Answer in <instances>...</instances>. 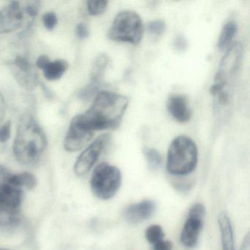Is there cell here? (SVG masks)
I'll list each match as a JSON object with an SVG mask.
<instances>
[{
  "mask_svg": "<svg viewBox=\"0 0 250 250\" xmlns=\"http://www.w3.org/2000/svg\"><path fill=\"white\" fill-rule=\"evenodd\" d=\"M166 24L163 20H155L147 24V32L152 36H160L165 33Z\"/></svg>",
  "mask_w": 250,
  "mask_h": 250,
  "instance_id": "obj_24",
  "label": "cell"
},
{
  "mask_svg": "<svg viewBox=\"0 0 250 250\" xmlns=\"http://www.w3.org/2000/svg\"><path fill=\"white\" fill-rule=\"evenodd\" d=\"M242 56V44L235 42L229 46L221 61L210 90L216 106L219 108L228 106L230 103L232 87L241 66Z\"/></svg>",
  "mask_w": 250,
  "mask_h": 250,
  "instance_id": "obj_3",
  "label": "cell"
},
{
  "mask_svg": "<svg viewBox=\"0 0 250 250\" xmlns=\"http://www.w3.org/2000/svg\"><path fill=\"white\" fill-rule=\"evenodd\" d=\"M68 68V63L64 60H58L49 62L43 68V75L49 81L59 80L65 74Z\"/></svg>",
  "mask_w": 250,
  "mask_h": 250,
  "instance_id": "obj_17",
  "label": "cell"
},
{
  "mask_svg": "<svg viewBox=\"0 0 250 250\" xmlns=\"http://www.w3.org/2000/svg\"><path fill=\"white\" fill-rule=\"evenodd\" d=\"M11 124L9 121L2 125L1 130H0V141L1 143H5L9 140L10 137H11Z\"/></svg>",
  "mask_w": 250,
  "mask_h": 250,
  "instance_id": "obj_27",
  "label": "cell"
},
{
  "mask_svg": "<svg viewBox=\"0 0 250 250\" xmlns=\"http://www.w3.org/2000/svg\"><path fill=\"white\" fill-rule=\"evenodd\" d=\"M156 203L146 200L134 203L124 210V217L128 223L137 225L151 217L156 210Z\"/></svg>",
  "mask_w": 250,
  "mask_h": 250,
  "instance_id": "obj_12",
  "label": "cell"
},
{
  "mask_svg": "<svg viewBox=\"0 0 250 250\" xmlns=\"http://www.w3.org/2000/svg\"><path fill=\"white\" fill-rule=\"evenodd\" d=\"M109 140L110 136L109 134H102L83 150L74 165V169L76 175L84 176L92 169Z\"/></svg>",
  "mask_w": 250,
  "mask_h": 250,
  "instance_id": "obj_9",
  "label": "cell"
},
{
  "mask_svg": "<svg viewBox=\"0 0 250 250\" xmlns=\"http://www.w3.org/2000/svg\"><path fill=\"white\" fill-rule=\"evenodd\" d=\"M93 133L82 125L77 115L70 124L68 132L64 139V147L67 151H78L91 140Z\"/></svg>",
  "mask_w": 250,
  "mask_h": 250,
  "instance_id": "obj_11",
  "label": "cell"
},
{
  "mask_svg": "<svg viewBox=\"0 0 250 250\" xmlns=\"http://www.w3.org/2000/svg\"><path fill=\"white\" fill-rule=\"evenodd\" d=\"M122 183L121 171L116 167L102 163L96 167L90 179L93 194L102 200H110L119 190Z\"/></svg>",
  "mask_w": 250,
  "mask_h": 250,
  "instance_id": "obj_7",
  "label": "cell"
},
{
  "mask_svg": "<svg viewBox=\"0 0 250 250\" xmlns=\"http://www.w3.org/2000/svg\"><path fill=\"white\" fill-rule=\"evenodd\" d=\"M237 31H238V27L236 23L234 21H229L225 24L218 40V47L220 49H226L230 44Z\"/></svg>",
  "mask_w": 250,
  "mask_h": 250,
  "instance_id": "obj_19",
  "label": "cell"
},
{
  "mask_svg": "<svg viewBox=\"0 0 250 250\" xmlns=\"http://www.w3.org/2000/svg\"><path fill=\"white\" fill-rule=\"evenodd\" d=\"M241 250H250V232L244 238L241 244Z\"/></svg>",
  "mask_w": 250,
  "mask_h": 250,
  "instance_id": "obj_32",
  "label": "cell"
},
{
  "mask_svg": "<svg viewBox=\"0 0 250 250\" xmlns=\"http://www.w3.org/2000/svg\"><path fill=\"white\" fill-rule=\"evenodd\" d=\"M43 25L48 30H52L58 24V18L54 12H47L43 16Z\"/></svg>",
  "mask_w": 250,
  "mask_h": 250,
  "instance_id": "obj_26",
  "label": "cell"
},
{
  "mask_svg": "<svg viewBox=\"0 0 250 250\" xmlns=\"http://www.w3.org/2000/svg\"><path fill=\"white\" fill-rule=\"evenodd\" d=\"M198 150L195 143L187 136H178L169 146L167 169L171 175L183 176L195 169Z\"/></svg>",
  "mask_w": 250,
  "mask_h": 250,
  "instance_id": "obj_4",
  "label": "cell"
},
{
  "mask_svg": "<svg viewBox=\"0 0 250 250\" xmlns=\"http://www.w3.org/2000/svg\"><path fill=\"white\" fill-rule=\"evenodd\" d=\"M46 134L33 115L25 114L20 118L13 146L14 157L19 163L33 166L40 161L46 150Z\"/></svg>",
  "mask_w": 250,
  "mask_h": 250,
  "instance_id": "obj_2",
  "label": "cell"
},
{
  "mask_svg": "<svg viewBox=\"0 0 250 250\" xmlns=\"http://www.w3.org/2000/svg\"><path fill=\"white\" fill-rule=\"evenodd\" d=\"M6 250V249H2V250Z\"/></svg>",
  "mask_w": 250,
  "mask_h": 250,
  "instance_id": "obj_33",
  "label": "cell"
},
{
  "mask_svg": "<svg viewBox=\"0 0 250 250\" xmlns=\"http://www.w3.org/2000/svg\"><path fill=\"white\" fill-rule=\"evenodd\" d=\"M165 233L162 227L159 225H150L146 231V238L152 246L163 241Z\"/></svg>",
  "mask_w": 250,
  "mask_h": 250,
  "instance_id": "obj_22",
  "label": "cell"
},
{
  "mask_svg": "<svg viewBox=\"0 0 250 250\" xmlns=\"http://www.w3.org/2000/svg\"><path fill=\"white\" fill-rule=\"evenodd\" d=\"M9 179L13 184L18 186L20 188L27 190H33L37 186V179L33 174L30 172H21L20 174H9Z\"/></svg>",
  "mask_w": 250,
  "mask_h": 250,
  "instance_id": "obj_18",
  "label": "cell"
},
{
  "mask_svg": "<svg viewBox=\"0 0 250 250\" xmlns=\"http://www.w3.org/2000/svg\"><path fill=\"white\" fill-rule=\"evenodd\" d=\"M76 33H77V37L80 39H86L89 36L88 28L84 23H80L77 25Z\"/></svg>",
  "mask_w": 250,
  "mask_h": 250,
  "instance_id": "obj_29",
  "label": "cell"
},
{
  "mask_svg": "<svg viewBox=\"0 0 250 250\" xmlns=\"http://www.w3.org/2000/svg\"><path fill=\"white\" fill-rule=\"evenodd\" d=\"M110 60L106 54H99L96 58L92 65L91 72H90V79L91 83L101 84L106 68L109 65Z\"/></svg>",
  "mask_w": 250,
  "mask_h": 250,
  "instance_id": "obj_16",
  "label": "cell"
},
{
  "mask_svg": "<svg viewBox=\"0 0 250 250\" xmlns=\"http://www.w3.org/2000/svg\"><path fill=\"white\" fill-rule=\"evenodd\" d=\"M17 83L27 90H32L38 83V77L30 61L23 56L16 57L8 63Z\"/></svg>",
  "mask_w": 250,
  "mask_h": 250,
  "instance_id": "obj_10",
  "label": "cell"
},
{
  "mask_svg": "<svg viewBox=\"0 0 250 250\" xmlns=\"http://www.w3.org/2000/svg\"><path fill=\"white\" fill-rule=\"evenodd\" d=\"M204 218L188 214L183 227L181 241L187 248H193L197 245L200 231L203 228Z\"/></svg>",
  "mask_w": 250,
  "mask_h": 250,
  "instance_id": "obj_13",
  "label": "cell"
},
{
  "mask_svg": "<svg viewBox=\"0 0 250 250\" xmlns=\"http://www.w3.org/2000/svg\"><path fill=\"white\" fill-rule=\"evenodd\" d=\"M8 169L0 168V213L18 214L23 200L22 188L9 179Z\"/></svg>",
  "mask_w": 250,
  "mask_h": 250,
  "instance_id": "obj_8",
  "label": "cell"
},
{
  "mask_svg": "<svg viewBox=\"0 0 250 250\" xmlns=\"http://www.w3.org/2000/svg\"><path fill=\"white\" fill-rule=\"evenodd\" d=\"M100 84H96L94 83H90L85 87H83L80 93H78L79 98L83 100H88L91 99L95 94L98 93ZM98 94V93H97Z\"/></svg>",
  "mask_w": 250,
  "mask_h": 250,
  "instance_id": "obj_25",
  "label": "cell"
},
{
  "mask_svg": "<svg viewBox=\"0 0 250 250\" xmlns=\"http://www.w3.org/2000/svg\"><path fill=\"white\" fill-rule=\"evenodd\" d=\"M126 96L109 91L98 93L90 107L78 115L82 125L92 132L105 129H115L122 121L128 107Z\"/></svg>",
  "mask_w": 250,
  "mask_h": 250,
  "instance_id": "obj_1",
  "label": "cell"
},
{
  "mask_svg": "<svg viewBox=\"0 0 250 250\" xmlns=\"http://www.w3.org/2000/svg\"><path fill=\"white\" fill-rule=\"evenodd\" d=\"M222 250H235L233 229L229 216L225 213H219L218 216Z\"/></svg>",
  "mask_w": 250,
  "mask_h": 250,
  "instance_id": "obj_15",
  "label": "cell"
},
{
  "mask_svg": "<svg viewBox=\"0 0 250 250\" xmlns=\"http://www.w3.org/2000/svg\"><path fill=\"white\" fill-rule=\"evenodd\" d=\"M167 107L172 118L179 123H187L191 116L188 99L184 95L173 94L168 98Z\"/></svg>",
  "mask_w": 250,
  "mask_h": 250,
  "instance_id": "obj_14",
  "label": "cell"
},
{
  "mask_svg": "<svg viewBox=\"0 0 250 250\" xmlns=\"http://www.w3.org/2000/svg\"><path fill=\"white\" fill-rule=\"evenodd\" d=\"M147 167L151 171H156L162 165V158L160 153L155 148H145L143 150Z\"/></svg>",
  "mask_w": 250,
  "mask_h": 250,
  "instance_id": "obj_21",
  "label": "cell"
},
{
  "mask_svg": "<svg viewBox=\"0 0 250 250\" xmlns=\"http://www.w3.org/2000/svg\"><path fill=\"white\" fill-rule=\"evenodd\" d=\"M187 42L184 36H181V35L175 36L173 40L174 49L181 52V51H184L187 48Z\"/></svg>",
  "mask_w": 250,
  "mask_h": 250,
  "instance_id": "obj_28",
  "label": "cell"
},
{
  "mask_svg": "<svg viewBox=\"0 0 250 250\" xmlns=\"http://www.w3.org/2000/svg\"><path fill=\"white\" fill-rule=\"evenodd\" d=\"M21 223L20 213L18 214H6L0 213V227L2 230L12 232L15 230Z\"/></svg>",
  "mask_w": 250,
  "mask_h": 250,
  "instance_id": "obj_20",
  "label": "cell"
},
{
  "mask_svg": "<svg viewBox=\"0 0 250 250\" xmlns=\"http://www.w3.org/2000/svg\"><path fill=\"white\" fill-rule=\"evenodd\" d=\"M50 62V60L48 57L45 56V55H42L38 58L37 61H36V66L38 68L43 69L48 65V63Z\"/></svg>",
  "mask_w": 250,
  "mask_h": 250,
  "instance_id": "obj_31",
  "label": "cell"
},
{
  "mask_svg": "<svg viewBox=\"0 0 250 250\" xmlns=\"http://www.w3.org/2000/svg\"><path fill=\"white\" fill-rule=\"evenodd\" d=\"M152 250H172V243L169 241H163L157 243L152 246Z\"/></svg>",
  "mask_w": 250,
  "mask_h": 250,
  "instance_id": "obj_30",
  "label": "cell"
},
{
  "mask_svg": "<svg viewBox=\"0 0 250 250\" xmlns=\"http://www.w3.org/2000/svg\"><path fill=\"white\" fill-rule=\"evenodd\" d=\"M39 1H12L0 12V33L30 28L39 14Z\"/></svg>",
  "mask_w": 250,
  "mask_h": 250,
  "instance_id": "obj_5",
  "label": "cell"
},
{
  "mask_svg": "<svg viewBox=\"0 0 250 250\" xmlns=\"http://www.w3.org/2000/svg\"><path fill=\"white\" fill-rule=\"evenodd\" d=\"M144 26L140 16L131 11L120 12L108 32V37L116 42L137 44L141 42Z\"/></svg>",
  "mask_w": 250,
  "mask_h": 250,
  "instance_id": "obj_6",
  "label": "cell"
},
{
  "mask_svg": "<svg viewBox=\"0 0 250 250\" xmlns=\"http://www.w3.org/2000/svg\"><path fill=\"white\" fill-rule=\"evenodd\" d=\"M108 1H87V8L89 14L98 16L106 11Z\"/></svg>",
  "mask_w": 250,
  "mask_h": 250,
  "instance_id": "obj_23",
  "label": "cell"
}]
</instances>
